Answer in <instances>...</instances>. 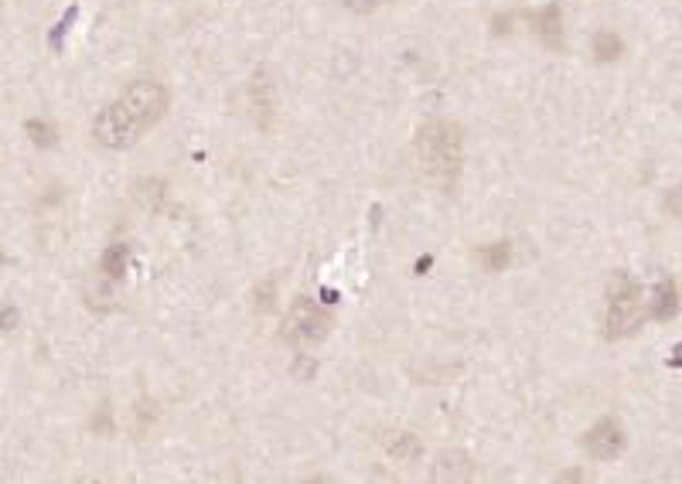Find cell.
Segmentation results:
<instances>
[{"instance_id":"obj_15","label":"cell","mask_w":682,"mask_h":484,"mask_svg":"<svg viewBox=\"0 0 682 484\" xmlns=\"http://www.w3.org/2000/svg\"><path fill=\"white\" fill-rule=\"evenodd\" d=\"M0 260H4V256H0Z\"/></svg>"},{"instance_id":"obj_5","label":"cell","mask_w":682,"mask_h":484,"mask_svg":"<svg viewBox=\"0 0 682 484\" xmlns=\"http://www.w3.org/2000/svg\"><path fill=\"white\" fill-rule=\"evenodd\" d=\"M625 443H628V436H625L621 423L611 420V417L594 423V427L587 430V436H584V448H587V454H590L594 461H615V457L625 451Z\"/></svg>"},{"instance_id":"obj_1","label":"cell","mask_w":682,"mask_h":484,"mask_svg":"<svg viewBox=\"0 0 682 484\" xmlns=\"http://www.w3.org/2000/svg\"><path fill=\"white\" fill-rule=\"evenodd\" d=\"M165 109H168V90L154 83V78H140V83H130L96 116L93 137L109 150H127L165 116Z\"/></svg>"},{"instance_id":"obj_10","label":"cell","mask_w":682,"mask_h":484,"mask_svg":"<svg viewBox=\"0 0 682 484\" xmlns=\"http://www.w3.org/2000/svg\"><path fill=\"white\" fill-rule=\"evenodd\" d=\"M478 263L489 273H502L512 263V242H495V246H481Z\"/></svg>"},{"instance_id":"obj_2","label":"cell","mask_w":682,"mask_h":484,"mask_svg":"<svg viewBox=\"0 0 682 484\" xmlns=\"http://www.w3.org/2000/svg\"><path fill=\"white\" fill-rule=\"evenodd\" d=\"M417 160L430 185L451 191L461 178L464 160V137L448 119H430L417 134Z\"/></svg>"},{"instance_id":"obj_3","label":"cell","mask_w":682,"mask_h":484,"mask_svg":"<svg viewBox=\"0 0 682 484\" xmlns=\"http://www.w3.org/2000/svg\"><path fill=\"white\" fill-rule=\"evenodd\" d=\"M646 320V297H641L638 280L628 273H615L608 284V317H605V335L611 341L628 338L641 328Z\"/></svg>"},{"instance_id":"obj_14","label":"cell","mask_w":682,"mask_h":484,"mask_svg":"<svg viewBox=\"0 0 682 484\" xmlns=\"http://www.w3.org/2000/svg\"><path fill=\"white\" fill-rule=\"evenodd\" d=\"M379 4H386V0H345V8H348V11H358V14H369V11H376Z\"/></svg>"},{"instance_id":"obj_4","label":"cell","mask_w":682,"mask_h":484,"mask_svg":"<svg viewBox=\"0 0 682 484\" xmlns=\"http://www.w3.org/2000/svg\"><path fill=\"white\" fill-rule=\"evenodd\" d=\"M328 328H332V317H328V311L321 307L317 301H311V297H301V301L291 307L287 320H284V335H287L294 345H311V341H321V338L328 335Z\"/></svg>"},{"instance_id":"obj_13","label":"cell","mask_w":682,"mask_h":484,"mask_svg":"<svg viewBox=\"0 0 682 484\" xmlns=\"http://www.w3.org/2000/svg\"><path fill=\"white\" fill-rule=\"evenodd\" d=\"M28 134H34V140L38 144H52V137H55V127H49V124H28Z\"/></svg>"},{"instance_id":"obj_6","label":"cell","mask_w":682,"mask_h":484,"mask_svg":"<svg viewBox=\"0 0 682 484\" xmlns=\"http://www.w3.org/2000/svg\"><path fill=\"white\" fill-rule=\"evenodd\" d=\"M649 314L655 320H672L679 314V291H675V280H662L652 294V304H649Z\"/></svg>"},{"instance_id":"obj_9","label":"cell","mask_w":682,"mask_h":484,"mask_svg":"<svg viewBox=\"0 0 682 484\" xmlns=\"http://www.w3.org/2000/svg\"><path fill=\"white\" fill-rule=\"evenodd\" d=\"M386 451H389L399 464H410V461L420 457V443H417V436H410V433H392V436H386Z\"/></svg>"},{"instance_id":"obj_12","label":"cell","mask_w":682,"mask_h":484,"mask_svg":"<svg viewBox=\"0 0 682 484\" xmlns=\"http://www.w3.org/2000/svg\"><path fill=\"white\" fill-rule=\"evenodd\" d=\"M124 266H127V246H109V253L103 256V273L106 276H124Z\"/></svg>"},{"instance_id":"obj_7","label":"cell","mask_w":682,"mask_h":484,"mask_svg":"<svg viewBox=\"0 0 682 484\" xmlns=\"http://www.w3.org/2000/svg\"><path fill=\"white\" fill-rule=\"evenodd\" d=\"M433 477H440V481H464V477H471V461H468V454H461V451H444V454L437 457Z\"/></svg>"},{"instance_id":"obj_11","label":"cell","mask_w":682,"mask_h":484,"mask_svg":"<svg viewBox=\"0 0 682 484\" xmlns=\"http://www.w3.org/2000/svg\"><path fill=\"white\" fill-rule=\"evenodd\" d=\"M621 52H625L621 34H615V31H600V34H594V55H597L600 62H615Z\"/></svg>"},{"instance_id":"obj_8","label":"cell","mask_w":682,"mask_h":484,"mask_svg":"<svg viewBox=\"0 0 682 484\" xmlns=\"http://www.w3.org/2000/svg\"><path fill=\"white\" fill-rule=\"evenodd\" d=\"M536 24H539V38L549 49H564V24H559V8L556 4L539 11Z\"/></svg>"}]
</instances>
